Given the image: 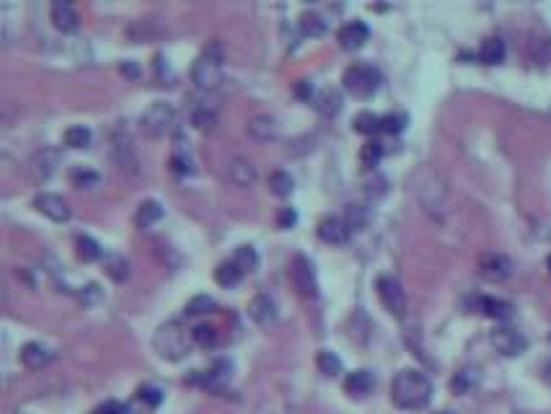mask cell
<instances>
[{"label": "cell", "mask_w": 551, "mask_h": 414, "mask_svg": "<svg viewBox=\"0 0 551 414\" xmlns=\"http://www.w3.org/2000/svg\"><path fill=\"white\" fill-rule=\"evenodd\" d=\"M391 399L399 409H424L432 399L430 378L419 370H399L391 384Z\"/></svg>", "instance_id": "6da1fadb"}, {"label": "cell", "mask_w": 551, "mask_h": 414, "mask_svg": "<svg viewBox=\"0 0 551 414\" xmlns=\"http://www.w3.org/2000/svg\"><path fill=\"white\" fill-rule=\"evenodd\" d=\"M192 345H195V339H192V331L184 329L182 321H166V324H161L153 334V347H156V352L163 357V360H184L189 352H192Z\"/></svg>", "instance_id": "7a4b0ae2"}, {"label": "cell", "mask_w": 551, "mask_h": 414, "mask_svg": "<svg viewBox=\"0 0 551 414\" xmlns=\"http://www.w3.org/2000/svg\"><path fill=\"white\" fill-rule=\"evenodd\" d=\"M223 60H226V52H223V45L218 39H212L210 45L204 47L202 54L197 57V62L192 65V81H195L197 88L202 91H215L223 83Z\"/></svg>", "instance_id": "3957f363"}, {"label": "cell", "mask_w": 551, "mask_h": 414, "mask_svg": "<svg viewBox=\"0 0 551 414\" xmlns=\"http://www.w3.org/2000/svg\"><path fill=\"white\" fill-rule=\"evenodd\" d=\"M342 83H344V88H347L352 96L370 98L378 91V86H381V70L368 65V62H355V65H349V68L344 70Z\"/></svg>", "instance_id": "277c9868"}, {"label": "cell", "mask_w": 551, "mask_h": 414, "mask_svg": "<svg viewBox=\"0 0 551 414\" xmlns=\"http://www.w3.org/2000/svg\"><path fill=\"white\" fill-rule=\"evenodd\" d=\"M140 125H143L145 132L153 137L166 135V132H171L176 125V109L171 104H166V101H156V104H151L143 112Z\"/></svg>", "instance_id": "5b68a950"}, {"label": "cell", "mask_w": 551, "mask_h": 414, "mask_svg": "<svg viewBox=\"0 0 551 414\" xmlns=\"http://www.w3.org/2000/svg\"><path fill=\"white\" fill-rule=\"evenodd\" d=\"M376 287H378V298H381V303H383L385 311L391 316L401 318L407 314V293H404L399 280L391 277V275H383V277H378Z\"/></svg>", "instance_id": "8992f818"}, {"label": "cell", "mask_w": 551, "mask_h": 414, "mask_svg": "<svg viewBox=\"0 0 551 414\" xmlns=\"http://www.w3.org/2000/svg\"><path fill=\"white\" fill-rule=\"evenodd\" d=\"M290 280H293L295 290L303 295V298H316L318 295V282H316V270L311 264L308 256L298 254L290 264Z\"/></svg>", "instance_id": "52a82bcc"}, {"label": "cell", "mask_w": 551, "mask_h": 414, "mask_svg": "<svg viewBox=\"0 0 551 414\" xmlns=\"http://www.w3.org/2000/svg\"><path fill=\"white\" fill-rule=\"evenodd\" d=\"M489 342L492 347L497 350L499 355H505V357H518V355L526 352V337H523L521 331L510 329V326H497V329L489 334Z\"/></svg>", "instance_id": "ba28073f"}, {"label": "cell", "mask_w": 551, "mask_h": 414, "mask_svg": "<svg viewBox=\"0 0 551 414\" xmlns=\"http://www.w3.org/2000/svg\"><path fill=\"white\" fill-rule=\"evenodd\" d=\"M479 272H482L484 280H492V282H502L513 275V262L507 259L505 254H497V251H484L479 256Z\"/></svg>", "instance_id": "9c48e42d"}, {"label": "cell", "mask_w": 551, "mask_h": 414, "mask_svg": "<svg viewBox=\"0 0 551 414\" xmlns=\"http://www.w3.org/2000/svg\"><path fill=\"white\" fill-rule=\"evenodd\" d=\"M34 207H37L42 215H47L50 220H54V223H68L70 220V207L68 202L62 200L60 195H50V192H42V195H37V200H34Z\"/></svg>", "instance_id": "30bf717a"}, {"label": "cell", "mask_w": 551, "mask_h": 414, "mask_svg": "<svg viewBox=\"0 0 551 414\" xmlns=\"http://www.w3.org/2000/svg\"><path fill=\"white\" fill-rule=\"evenodd\" d=\"M60 163V153L52 151V148H45V151H39L34 159L29 161V173L34 181H47L50 176L54 173Z\"/></svg>", "instance_id": "8fae6325"}, {"label": "cell", "mask_w": 551, "mask_h": 414, "mask_svg": "<svg viewBox=\"0 0 551 414\" xmlns=\"http://www.w3.org/2000/svg\"><path fill=\"white\" fill-rule=\"evenodd\" d=\"M114 161H117V166H120L124 173H132V176H137L140 173V159H137V153L135 148H132V143H129L127 137H114Z\"/></svg>", "instance_id": "7c38bea8"}, {"label": "cell", "mask_w": 551, "mask_h": 414, "mask_svg": "<svg viewBox=\"0 0 551 414\" xmlns=\"http://www.w3.org/2000/svg\"><path fill=\"white\" fill-rule=\"evenodd\" d=\"M318 238L324 243H347L349 241V226L344 223V218H324L321 223H318Z\"/></svg>", "instance_id": "4fadbf2b"}, {"label": "cell", "mask_w": 551, "mask_h": 414, "mask_svg": "<svg viewBox=\"0 0 551 414\" xmlns=\"http://www.w3.org/2000/svg\"><path fill=\"white\" fill-rule=\"evenodd\" d=\"M370 37V29H368V23L363 21H349L347 26H342L340 31V45L342 50H347V52H355V50H360V47L368 42Z\"/></svg>", "instance_id": "5bb4252c"}, {"label": "cell", "mask_w": 551, "mask_h": 414, "mask_svg": "<svg viewBox=\"0 0 551 414\" xmlns=\"http://www.w3.org/2000/svg\"><path fill=\"white\" fill-rule=\"evenodd\" d=\"M228 179L236 187H251L257 181V166L249 159H231L228 161Z\"/></svg>", "instance_id": "9a60e30c"}, {"label": "cell", "mask_w": 551, "mask_h": 414, "mask_svg": "<svg viewBox=\"0 0 551 414\" xmlns=\"http://www.w3.org/2000/svg\"><path fill=\"white\" fill-rule=\"evenodd\" d=\"M249 316L257 321L259 326H269L274 324V318H277V306L269 295H257L254 301L249 303Z\"/></svg>", "instance_id": "2e32d148"}, {"label": "cell", "mask_w": 551, "mask_h": 414, "mask_svg": "<svg viewBox=\"0 0 551 414\" xmlns=\"http://www.w3.org/2000/svg\"><path fill=\"white\" fill-rule=\"evenodd\" d=\"M246 130H249V135L254 137L257 143H269V140L277 137V122H274V117H269V114H257V117H251Z\"/></svg>", "instance_id": "e0dca14e"}, {"label": "cell", "mask_w": 551, "mask_h": 414, "mask_svg": "<svg viewBox=\"0 0 551 414\" xmlns=\"http://www.w3.org/2000/svg\"><path fill=\"white\" fill-rule=\"evenodd\" d=\"M52 23L57 26L60 31L70 34V31L78 29V13L76 8L70 6L68 0H54L52 3Z\"/></svg>", "instance_id": "ac0fdd59"}, {"label": "cell", "mask_w": 551, "mask_h": 414, "mask_svg": "<svg viewBox=\"0 0 551 414\" xmlns=\"http://www.w3.org/2000/svg\"><path fill=\"white\" fill-rule=\"evenodd\" d=\"M313 104H316L318 114H324V117H337L342 112V93L340 88H332V86H326L316 93L313 98Z\"/></svg>", "instance_id": "d6986e66"}, {"label": "cell", "mask_w": 551, "mask_h": 414, "mask_svg": "<svg viewBox=\"0 0 551 414\" xmlns=\"http://www.w3.org/2000/svg\"><path fill=\"white\" fill-rule=\"evenodd\" d=\"M344 389H347L349 396H368V393L376 389V376H373L370 370H355V373H349L347 376Z\"/></svg>", "instance_id": "ffe728a7"}, {"label": "cell", "mask_w": 551, "mask_h": 414, "mask_svg": "<svg viewBox=\"0 0 551 414\" xmlns=\"http://www.w3.org/2000/svg\"><path fill=\"white\" fill-rule=\"evenodd\" d=\"M21 360L26 368L39 370L52 360V352H50L45 345H39V342H29V345H23V350H21Z\"/></svg>", "instance_id": "44dd1931"}, {"label": "cell", "mask_w": 551, "mask_h": 414, "mask_svg": "<svg viewBox=\"0 0 551 414\" xmlns=\"http://www.w3.org/2000/svg\"><path fill=\"white\" fill-rule=\"evenodd\" d=\"M479 381H482V370L476 368V365H466V368H460L453 376L451 389H453L456 393H471L476 386H479Z\"/></svg>", "instance_id": "7402d4cb"}, {"label": "cell", "mask_w": 551, "mask_h": 414, "mask_svg": "<svg viewBox=\"0 0 551 414\" xmlns=\"http://www.w3.org/2000/svg\"><path fill=\"white\" fill-rule=\"evenodd\" d=\"M192 125H195L199 132H212L215 125H218V109L210 104L195 106V112H192Z\"/></svg>", "instance_id": "603a6c76"}, {"label": "cell", "mask_w": 551, "mask_h": 414, "mask_svg": "<svg viewBox=\"0 0 551 414\" xmlns=\"http://www.w3.org/2000/svg\"><path fill=\"white\" fill-rule=\"evenodd\" d=\"M163 218V205L158 202V200H145V202H140V207H137V226L140 228H151L153 223H158V220Z\"/></svg>", "instance_id": "cb8c5ba5"}, {"label": "cell", "mask_w": 551, "mask_h": 414, "mask_svg": "<svg viewBox=\"0 0 551 414\" xmlns=\"http://www.w3.org/2000/svg\"><path fill=\"white\" fill-rule=\"evenodd\" d=\"M505 42L499 37H492L487 39L482 45V50H479V60L487 62V65H499V62L505 60Z\"/></svg>", "instance_id": "d4e9b609"}, {"label": "cell", "mask_w": 551, "mask_h": 414, "mask_svg": "<svg viewBox=\"0 0 551 414\" xmlns=\"http://www.w3.org/2000/svg\"><path fill=\"white\" fill-rule=\"evenodd\" d=\"M479 309H482L484 316L499 318V321L513 316V306L507 301H499V298H482V301H479Z\"/></svg>", "instance_id": "484cf974"}, {"label": "cell", "mask_w": 551, "mask_h": 414, "mask_svg": "<svg viewBox=\"0 0 551 414\" xmlns=\"http://www.w3.org/2000/svg\"><path fill=\"white\" fill-rule=\"evenodd\" d=\"M241 277H243V272L236 267L233 259H231V262L218 264V270H215V280H218V285H223V287L238 285V282H241Z\"/></svg>", "instance_id": "4316f807"}, {"label": "cell", "mask_w": 551, "mask_h": 414, "mask_svg": "<svg viewBox=\"0 0 551 414\" xmlns=\"http://www.w3.org/2000/svg\"><path fill=\"white\" fill-rule=\"evenodd\" d=\"M233 262L236 267L246 275V272H254L259 267V254H257V248L254 246H238L236 248V254H233Z\"/></svg>", "instance_id": "83f0119b"}, {"label": "cell", "mask_w": 551, "mask_h": 414, "mask_svg": "<svg viewBox=\"0 0 551 414\" xmlns=\"http://www.w3.org/2000/svg\"><path fill=\"white\" fill-rule=\"evenodd\" d=\"M301 29L306 37H321L326 31V21L324 16H318L316 11H308V13L301 16Z\"/></svg>", "instance_id": "f1b7e54d"}, {"label": "cell", "mask_w": 551, "mask_h": 414, "mask_svg": "<svg viewBox=\"0 0 551 414\" xmlns=\"http://www.w3.org/2000/svg\"><path fill=\"white\" fill-rule=\"evenodd\" d=\"M91 143V130L83 127V125H76V127H68L65 130V145L68 148H88Z\"/></svg>", "instance_id": "f546056e"}, {"label": "cell", "mask_w": 551, "mask_h": 414, "mask_svg": "<svg viewBox=\"0 0 551 414\" xmlns=\"http://www.w3.org/2000/svg\"><path fill=\"white\" fill-rule=\"evenodd\" d=\"M70 181L78 189H96L101 184V176L96 171H88V168H73L70 171Z\"/></svg>", "instance_id": "4dcf8cb0"}, {"label": "cell", "mask_w": 551, "mask_h": 414, "mask_svg": "<svg viewBox=\"0 0 551 414\" xmlns=\"http://www.w3.org/2000/svg\"><path fill=\"white\" fill-rule=\"evenodd\" d=\"M192 339H195L197 347L210 350V347H215V342H218V329L210 324H197L195 329H192Z\"/></svg>", "instance_id": "1f68e13d"}, {"label": "cell", "mask_w": 551, "mask_h": 414, "mask_svg": "<svg viewBox=\"0 0 551 414\" xmlns=\"http://www.w3.org/2000/svg\"><path fill=\"white\" fill-rule=\"evenodd\" d=\"M316 368L321 370L324 376L334 378L342 370V360L334 352H329V350H321V352H318V357H316Z\"/></svg>", "instance_id": "d6a6232c"}, {"label": "cell", "mask_w": 551, "mask_h": 414, "mask_svg": "<svg viewBox=\"0 0 551 414\" xmlns=\"http://www.w3.org/2000/svg\"><path fill=\"white\" fill-rule=\"evenodd\" d=\"M78 259L86 264L101 259V246L93 241L91 236H81V238H78Z\"/></svg>", "instance_id": "836d02e7"}, {"label": "cell", "mask_w": 551, "mask_h": 414, "mask_svg": "<svg viewBox=\"0 0 551 414\" xmlns=\"http://www.w3.org/2000/svg\"><path fill=\"white\" fill-rule=\"evenodd\" d=\"M355 130L363 135H376V132H381V117L373 112H360L355 117Z\"/></svg>", "instance_id": "e575fe53"}, {"label": "cell", "mask_w": 551, "mask_h": 414, "mask_svg": "<svg viewBox=\"0 0 551 414\" xmlns=\"http://www.w3.org/2000/svg\"><path fill=\"white\" fill-rule=\"evenodd\" d=\"M269 189H272L277 197H290L293 195V176L287 171H274L269 176Z\"/></svg>", "instance_id": "d590c367"}, {"label": "cell", "mask_w": 551, "mask_h": 414, "mask_svg": "<svg viewBox=\"0 0 551 414\" xmlns=\"http://www.w3.org/2000/svg\"><path fill=\"white\" fill-rule=\"evenodd\" d=\"M368 220H370V212L365 210L363 205H349L347 207V218H344V223L349 226V231H363V228L368 226Z\"/></svg>", "instance_id": "8d00e7d4"}, {"label": "cell", "mask_w": 551, "mask_h": 414, "mask_svg": "<svg viewBox=\"0 0 551 414\" xmlns=\"http://www.w3.org/2000/svg\"><path fill=\"white\" fill-rule=\"evenodd\" d=\"M381 159H383V143H378V140H368V143L363 145V151H360V161H363V166L373 168Z\"/></svg>", "instance_id": "74e56055"}, {"label": "cell", "mask_w": 551, "mask_h": 414, "mask_svg": "<svg viewBox=\"0 0 551 414\" xmlns=\"http://www.w3.org/2000/svg\"><path fill=\"white\" fill-rule=\"evenodd\" d=\"M404 127H407V114H385V117H381V132H385V135H396Z\"/></svg>", "instance_id": "f35d334b"}, {"label": "cell", "mask_w": 551, "mask_h": 414, "mask_svg": "<svg viewBox=\"0 0 551 414\" xmlns=\"http://www.w3.org/2000/svg\"><path fill=\"white\" fill-rule=\"evenodd\" d=\"M215 309V301H212L210 295H197V298H192V301L187 303V309H184V314L187 316H199V314H207V311Z\"/></svg>", "instance_id": "ab89813d"}, {"label": "cell", "mask_w": 551, "mask_h": 414, "mask_svg": "<svg viewBox=\"0 0 551 414\" xmlns=\"http://www.w3.org/2000/svg\"><path fill=\"white\" fill-rule=\"evenodd\" d=\"M106 272H109V277L117 280V282L127 280V275H129L127 259H122V256H114V259H109V262H106Z\"/></svg>", "instance_id": "60d3db41"}, {"label": "cell", "mask_w": 551, "mask_h": 414, "mask_svg": "<svg viewBox=\"0 0 551 414\" xmlns=\"http://www.w3.org/2000/svg\"><path fill=\"white\" fill-rule=\"evenodd\" d=\"M137 399L145 401V404H151V407H158L161 399H163V393H161V389H156V386H143V389L137 391Z\"/></svg>", "instance_id": "b9f144b4"}, {"label": "cell", "mask_w": 551, "mask_h": 414, "mask_svg": "<svg viewBox=\"0 0 551 414\" xmlns=\"http://www.w3.org/2000/svg\"><path fill=\"white\" fill-rule=\"evenodd\" d=\"M295 220H298V212H295L293 207H279V212H277V226L279 228H293Z\"/></svg>", "instance_id": "7bdbcfd3"}, {"label": "cell", "mask_w": 551, "mask_h": 414, "mask_svg": "<svg viewBox=\"0 0 551 414\" xmlns=\"http://www.w3.org/2000/svg\"><path fill=\"white\" fill-rule=\"evenodd\" d=\"M83 303H98L101 301V287L96 285V282H91V285H86L83 287V293L78 295Z\"/></svg>", "instance_id": "ee69618b"}, {"label": "cell", "mask_w": 551, "mask_h": 414, "mask_svg": "<svg viewBox=\"0 0 551 414\" xmlns=\"http://www.w3.org/2000/svg\"><path fill=\"white\" fill-rule=\"evenodd\" d=\"M127 404H122V401H106L101 407L96 409V414H127Z\"/></svg>", "instance_id": "f6af8a7d"}, {"label": "cell", "mask_w": 551, "mask_h": 414, "mask_svg": "<svg viewBox=\"0 0 551 414\" xmlns=\"http://www.w3.org/2000/svg\"><path fill=\"white\" fill-rule=\"evenodd\" d=\"M295 96L303 98V101H311V96H313V86H311V81L295 83Z\"/></svg>", "instance_id": "bcb514c9"}, {"label": "cell", "mask_w": 551, "mask_h": 414, "mask_svg": "<svg viewBox=\"0 0 551 414\" xmlns=\"http://www.w3.org/2000/svg\"><path fill=\"white\" fill-rule=\"evenodd\" d=\"M171 168H174L176 173H192V163H189V159H182L179 153L171 156Z\"/></svg>", "instance_id": "7dc6e473"}, {"label": "cell", "mask_w": 551, "mask_h": 414, "mask_svg": "<svg viewBox=\"0 0 551 414\" xmlns=\"http://www.w3.org/2000/svg\"><path fill=\"white\" fill-rule=\"evenodd\" d=\"M122 73H124L127 78H137L140 76V68H137L132 60H127V62H122Z\"/></svg>", "instance_id": "c3c4849f"}, {"label": "cell", "mask_w": 551, "mask_h": 414, "mask_svg": "<svg viewBox=\"0 0 551 414\" xmlns=\"http://www.w3.org/2000/svg\"><path fill=\"white\" fill-rule=\"evenodd\" d=\"M544 57H546V60L551 62V37H549V39H546V42H544Z\"/></svg>", "instance_id": "681fc988"}, {"label": "cell", "mask_w": 551, "mask_h": 414, "mask_svg": "<svg viewBox=\"0 0 551 414\" xmlns=\"http://www.w3.org/2000/svg\"><path fill=\"white\" fill-rule=\"evenodd\" d=\"M549 270H551V256H549Z\"/></svg>", "instance_id": "f907efd6"}, {"label": "cell", "mask_w": 551, "mask_h": 414, "mask_svg": "<svg viewBox=\"0 0 551 414\" xmlns=\"http://www.w3.org/2000/svg\"><path fill=\"white\" fill-rule=\"evenodd\" d=\"M438 414H451V412H438Z\"/></svg>", "instance_id": "816d5d0a"}]
</instances>
